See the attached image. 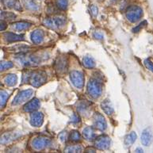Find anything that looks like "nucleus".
I'll return each instance as SVG.
<instances>
[{
	"instance_id": "obj_1",
	"label": "nucleus",
	"mask_w": 153,
	"mask_h": 153,
	"mask_svg": "<svg viewBox=\"0 0 153 153\" xmlns=\"http://www.w3.org/2000/svg\"><path fill=\"white\" fill-rule=\"evenodd\" d=\"M47 81V75L43 71H28L23 74L22 82H29L33 87H39L45 84Z\"/></svg>"
},
{
	"instance_id": "obj_2",
	"label": "nucleus",
	"mask_w": 153,
	"mask_h": 153,
	"mask_svg": "<svg viewBox=\"0 0 153 153\" xmlns=\"http://www.w3.org/2000/svg\"><path fill=\"white\" fill-rule=\"evenodd\" d=\"M42 56L36 54H19L15 56V59L24 67L37 66L41 64Z\"/></svg>"
},
{
	"instance_id": "obj_3",
	"label": "nucleus",
	"mask_w": 153,
	"mask_h": 153,
	"mask_svg": "<svg viewBox=\"0 0 153 153\" xmlns=\"http://www.w3.org/2000/svg\"><path fill=\"white\" fill-rule=\"evenodd\" d=\"M87 93L91 98H99L102 92V83L98 79H91L87 83Z\"/></svg>"
},
{
	"instance_id": "obj_4",
	"label": "nucleus",
	"mask_w": 153,
	"mask_h": 153,
	"mask_svg": "<svg viewBox=\"0 0 153 153\" xmlns=\"http://www.w3.org/2000/svg\"><path fill=\"white\" fill-rule=\"evenodd\" d=\"M143 16V10L137 6H132L126 11V18L131 22L135 23L139 21Z\"/></svg>"
},
{
	"instance_id": "obj_5",
	"label": "nucleus",
	"mask_w": 153,
	"mask_h": 153,
	"mask_svg": "<svg viewBox=\"0 0 153 153\" xmlns=\"http://www.w3.org/2000/svg\"><path fill=\"white\" fill-rule=\"evenodd\" d=\"M66 22V19L64 17H56L51 19H45L43 21V24L49 29H58L64 26Z\"/></svg>"
},
{
	"instance_id": "obj_6",
	"label": "nucleus",
	"mask_w": 153,
	"mask_h": 153,
	"mask_svg": "<svg viewBox=\"0 0 153 153\" xmlns=\"http://www.w3.org/2000/svg\"><path fill=\"white\" fill-rule=\"evenodd\" d=\"M70 79L77 89H82L84 86V76L79 71H72L70 73Z\"/></svg>"
},
{
	"instance_id": "obj_7",
	"label": "nucleus",
	"mask_w": 153,
	"mask_h": 153,
	"mask_svg": "<svg viewBox=\"0 0 153 153\" xmlns=\"http://www.w3.org/2000/svg\"><path fill=\"white\" fill-rule=\"evenodd\" d=\"M33 94V91L31 89L25 90V91H20L14 98V100L12 102V105H20L22 103L25 102L32 97Z\"/></svg>"
},
{
	"instance_id": "obj_8",
	"label": "nucleus",
	"mask_w": 153,
	"mask_h": 153,
	"mask_svg": "<svg viewBox=\"0 0 153 153\" xmlns=\"http://www.w3.org/2000/svg\"><path fill=\"white\" fill-rule=\"evenodd\" d=\"M68 59L64 56L57 57L55 61V70L58 75H64L68 71Z\"/></svg>"
},
{
	"instance_id": "obj_9",
	"label": "nucleus",
	"mask_w": 153,
	"mask_h": 153,
	"mask_svg": "<svg viewBox=\"0 0 153 153\" xmlns=\"http://www.w3.org/2000/svg\"><path fill=\"white\" fill-rule=\"evenodd\" d=\"M50 140L45 137H39L35 138L32 142L33 148L37 151H41L50 144Z\"/></svg>"
},
{
	"instance_id": "obj_10",
	"label": "nucleus",
	"mask_w": 153,
	"mask_h": 153,
	"mask_svg": "<svg viewBox=\"0 0 153 153\" xmlns=\"http://www.w3.org/2000/svg\"><path fill=\"white\" fill-rule=\"evenodd\" d=\"M94 145L98 149L100 150H106L110 148V137L105 136V135H102L99 136L95 139L94 141Z\"/></svg>"
},
{
	"instance_id": "obj_11",
	"label": "nucleus",
	"mask_w": 153,
	"mask_h": 153,
	"mask_svg": "<svg viewBox=\"0 0 153 153\" xmlns=\"http://www.w3.org/2000/svg\"><path fill=\"white\" fill-rule=\"evenodd\" d=\"M93 120H94V126L95 128L101 131H104L107 128V123L105 121V117L102 115L100 113H95L93 117Z\"/></svg>"
},
{
	"instance_id": "obj_12",
	"label": "nucleus",
	"mask_w": 153,
	"mask_h": 153,
	"mask_svg": "<svg viewBox=\"0 0 153 153\" xmlns=\"http://www.w3.org/2000/svg\"><path fill=\"white\" fill-rule=\"evenodd\" d=\"M44 122V115L41 112H32L30 114V124L33 127H41Z\"/></svg>"
},
{
	"instance_id": "obj_13",
	"label": "nucleus",
	"mask_w": 153,
	"mask_h": 153,
	"mask_svg": "<svg viewBox=\"0 0 153 153\" xmlns=\"http://www.w3.org/2000/svg\"><path fill=\"white\" fill-rule=\"evenodd\" d=\"M152 140L153 137L152 131L149 128L144 129L141 134V137H140V141H141L142 144L144 146H149L152 142Z\"/></svg>"
},
{
	"instance_id": "obj_14",
	"label": "nucleus",
	"mask_w": 153,
	"mask_h": 153,
	"mask_svg": "<svg viewBox=\"0 0 153 153\" xmlns=\"http://www.w3.org/2000/svg\"><path fill=\"white\" fill-rule=\"evenodd\" d=\"M40 107V101L37 98H33L30 102H28L24 106V110L25 112H34Z\"/></svg>"
},
{
	"instance_id": "obj_15",
	"label": "nucleus",
	"mask_w": 153,
	"mask_h": 153,
	"mask_svg": "<svg viewBox=\"0 0 153 153\" xmlns=\"http://www.w3.org/2000/svg\"><path fill=\"white\" fill-rule=\"evenodd\" d=\"M44 37H45V33L41 30H36L31 33V41L33 43L36 45L41 44L43 41Z\"/></svg>"
},
{
	"instance_id": "obj_16",
	"label": "nucleus",
	"mask_w": 153,
	"mask_h": 153,
	"mask_svg": "<svg viewBox=\"0 0 153 153\" xmlns=\"http://www.w3.org/2000/svg\"><path fill=\"white\" fill-rule=\"evenodd\" d=\"M5 41L9 43L12 42H16V41H24V36L20 34H16V33H5L3 34Z\"/></svg>"
},
{
	"instance_id": "obj_17",
	"label": "nucleus",
	"mask_w": 153,
	"mask_h": 153,
	"mask_svg": "<svg viewBox=\"0 0 153 153\" xmlns=\"http://www.w3.org/2000/svg\"><path fill=\"white\" fill-rule=\"evenodd\" d=\"M21 136L20 133H4L1 137V144H6L7 143L11 142L14 140H16Z\"/></svg>"
},
{
	"instance_id": "obj_18",
	"label": "nucleus",
	"mask_w": 153,
	"mask_h": 153,
	"mask_svg": "<svg viewBox=\"0 0 153 153\" xmlns=\"http://www.w3.org/2000/svg\"><path fill=\"white\" fill-rule=\"evenodd\" d=\"M77 110L80 114L83 115V116H87L89 114L90 110H91V105L87 102L82 101L78 104Z\"/></svg>"
},
{
	"instance_id": "obj_19",
	"label": "nucleus",
	"mask_w": 153,
	"mask_h": 153,
	"mask_svg": "<svg viewBox=\"0 0 153 153\" xmlns=\"http://www.w3.org/2000/svg\"><path fill=\"white\" fill-rule=\"evenodd\" d=\"M101 107H102L103 111L105 112V114H106L107 115H111L114 112V107H113L112 104L109 99H105L101 103Z\"/></svg>"
},
{
	"instance_id": "obj_20",
	"label": "nucleus",
	"mask_w": 153,
	"mask_h": 153,
	"mask_svg": "<svg viewBox=\"0 0 153 153\" xmlns=\"http://www.w3.org/2000/svg\"><path fill=\"white\" fill-rule=\"evenodd\" d=\"M4 83L8 87H14L18 82V76L15 74H9L4 78Z\"/></svg>"
},
{
	"instance_id": "obj_21",
	"label": "nucleus",
	"mask_w": 153,
	"mask_h": 153,
	"mask_svg": "<svg viewBox=\"0 0 153 153\" xmlns=\"http://www.w3.org/2000/svg\"><path fill=\"white\" fill-rule=\"evenodd\" d=\"M82 135L86 140H93L95 137V133H94V128L91 126H87L82 131Z\"/></svg>"
},
{
	"instance_id": "obj_22",
	"label": "nucleus",
	"mask_w": 153,
	"mask_h": 153,
	"mask_svg": "<svg viewBox=\"0 0 153 153\" xmlns=\"http://www.w3.org/2000/svg\"><path fill=\"white\" fill-rule=\"evenodd\" d=\"M31 25H32L31 23L26 22H18L12 25V28L17 31H22V30L29 29Z\"/></svg>"
},
{
	"instance_id": "obj_23",
	"label": "nucleus",
	"mask_w": 153,
	"mask_h": 153,
	"mask_svg": "<svg viewBox=\"0 0 153 153\" xmlns=\"http://www.w3.org/2000/svg\"><path fill=\"white\" fill-rule=\"evenodd\" d=\"M3 2L7 7L16 10H22V7L19 0H3Z\"/></svg>"
},
{
	"instance_id": "obj_24",
	"label": "nucleus",
	"mask_w": 153,
	"mask_h": 153,
	"mask_svg": "<svg viewBox=\"0 0 153 153\" xmlns=\"http://www.w3.org/2000/svg\"><path fill=\"white\" fill-rule=\"evenodd\" d=\"M22 2L26 9L33 10V11H36V10H39V6L33 0H23Z\"/></svg>"
},
{
	"instance_id": "obj_25",
	"label": "nucleus",
	"mask_w": 153,
	"mask_h": 153,
	"mask_svg": "<svg viewBox=\"0 0 153 153\" xmlns=\"http://www.w3.org/2000/svg\"><path fill=\"white\" fill-rule=\"evenodd\" d=\"M137 133L135 132H131L128 135H127L125 139V145L126 147H130L131 145H133V143L136 141L137 140Z\"/></svg>"
},
{
	"instance_id": "obj_26",
	"label": "nucleus",
	"mask_w": 153,
	"mask_h": 153,
	"mask_svg": "<svg viewBox=\"0 0 153 153\" xmlns=\"http://www.w3.org/2000/svg\"><path fill=\"white\" fill-rule=\"evenodd\" d=\"M82 64H83L85 68L90 69L94 68L96 64L94 59L91 56H85L83 58V59H82Z\"/></svg>"
},
{
	"instance_id": "obj_27",
	"label": "nucleus",
	"mask_w": 153,
	"mask_h": 153,
	"mask_svg": "<svg viewBox=\"0 0 153 153\" xmlns=\"http://www.w3.org/2000/svg\"><path fill=\"white\" fill-rule=\"evenodd\" d=\"M82 147L81 145H71L67 147L65 149V152H82Z\"/></svg>"
},
{
	"instance_id": "obj_28",
	"label": "nucleus",
	"mask_w": 153,
	"mask_h": 153,
	"mask_svg": "<svg viewBox=\"0 0 153 153\" xmlns=\"http://www.w3.org/2000/svg\"><path fill=\"white\" fill-rule=\"evenodd\" d=\"M70 140H71V141L74 142H78L80 140H81V135L80 133L76 130H73L71 131V133H70V137H69Z\"/></svg>"
},
{
	"instance_id": "obj_29",
	"label": "nucleus",
	"mask_w": 153,
	"mask_h": 153,
	"mask_svg": "<svg viewBox=\"0 0 153 153\" xmlns=\"http://www.w3.org/2000/svg\"><path fill=\"white\" fill-rule=\"evenodd\" d=\"M15 18V14L8 12H2L1 13V20H13Z\"/></svg>"
},
{
	"instance_id": "obj_30",
	"label": "nucleus",
	"mask_w": 153,
	"mask_h": 153,
	"mask_svg": "<svg viewBox=\"0 0 153 153\" xmlns=\"http://www.w3.org/2000/svg\"><path fill=\"white\" fill-rule=\"evenodd\" d=\"M14 66L13 63L10 61H2L1 62V64H0V69H1V71H5L7 69H9L10 68Z\"/></svg>"
},
{
	"instance_id": "obj_31",
	"label": "nucleus",
	"mask_w": 153,
	"mask_h": 153,
	"mask_svg": "<svg viewBox=\"0 0 153 153\" xmlns=\"http://www.w3.org/2000/svg\"><path fill=\"white\" fill-rule=\"evenodd\" d=\"M8 94L5 91H1V107L3 108L7 103V101L8 99Z\"/></svg>"
},
{
	"instance_id": "obj_32",
	"label": "nucleus",
	"mask_w": 153,
	"mask_h": 153,
	"mask_svg": "<svg viewBox=\"0 0 153 153\" xmlns=\"http://www.w3.org/2000/svg\"><path fill=\"white\" fill-rule=\"evenodd\" d=\"M56 4H57V7H59V9L64 10H66L67 7H68V0H57Z\"/></svg>"
},
{
	"instance_id": "obj_33",
	"label": "nucleus",
	"mask_w": 153,
	"mask_h": 153,
	"mask_svg": "<svg viewBox=\"0 0 153 153\" xmlns=\"http://www.w3.org/2000/svg\"><path fill=\"white\" fill-rule=\"evenodd\" d=\"M144 65L147 68L153 72V63L151 61L150 59H146L144 60Z\"/></svg>"
},
{
	"instance_id": "obj_34",
	"label": "nucleus",
	"mask_w": 153,
	"mask_h": 153,
	"mask_svg": "<svg viewBox=\"0 0 153 153\" xmlns=\"http://www.w3.org/2000/svg\"><path fill=\"white\" fill-rule=\"evenodd\" d=\"M71 121L73 124H78L79 122H80V118L79 115L76 114H73V115L71 117Z\"/></svg>"
},
{
	"instance_id": "obj_35",
	"label": "nucleus",
	"mask_w": 153,
	"mask_h": 153,
	"mask_svg": "<svg viewBox=\"0 0 153 153\" xmlns=\"http://www.w3.org/2000/svg\"><path fill=\"white\" fill-rule=\"evenodd\" d=\"M68 137V133H67V132H62V133L59 135V140H60L62 142L67 141Z\"/></svg>"
},
{
	"instance_id": "obj_36",
	"label": "nucleus",
	"mask_w": 153,
	"mask_h": 153,
	"mask_svg": "<svg viewBox=\"0 0 153 153\" xmlns=\"http://www.w3.org/2000/svg\"><path fill=\"white\" fill-rule=\"evenodd\" d=\"M146 24H147V22H145V21H144V22H143L140 23V25H138V26H137V27H136V28H134V29H133V31L134 33L139 32L140 30V29H142V28L144 27V25H146Z\"/></svg>"
},
{
	"instance_id": "obj_37",
	"label": "nucleus",
	"mask_w": 153,
	"mask_h": 153,
	"mask_svg": "<svg viewBox=\"0 0 153 153\" xmlns=\"http://www.w3.org/2000/svg\"><path fill=\"white\" fill-rule=\"evenodd\" d=\"M94 37L96 39H98V40H102L103 39V35L99 32H95L94 33Z\"/></svg>"
},
{
	"instance_id": "obj_38",
	"label": "nucleus",
	"mask_w": 153,
	"mask_h": 153,
	"mask_svg": "<svg viewBox=\"0 0 153 153\" xmlns=\"http://www.w3.org/2000/svg\"><path fill=\"white\" fill-rule=\"evenodd\" d=\"M91 10L92 14L94 16H97V14H98V8L95 6H92L91 8Z\"/></svg>"
},
{
	"instance_id": "obj_39",
	"label": "nucleus",
	"mask_w": 153,
	"mask_h": 153,
	"mask_svg": "<svg viewBox=\"0 0 153 153\" xmlns=\"http://www.w3.org/2000/svg\"><path fill=\"white\" fill-rule=\"evenodd\" d=\"M6 28H7V25L4 22H1V28H0L1 31H3Z\"/></svg>"
},
{
	"instance_id": "obj_40",
	"label": "nucleus",
	"mask_w": 153,
	"mask_h": 153,
	"mask_svg": "<svg viewBox=\"0 0 153 153\" xmlns=\"http://www.w3.org/2000/svg\"><path fill=\"white\" fill-rule=\"evenodd\" d=\"M86 152H94L95 150H94V149H87Z\"/></svg>"
},
{
	"instance_id": "obj_41",
	"label": "nucleus",
	"mask_w": 153,
	"mask_h": 153,
	"mask_svg": "<svg viewBox=\"0 0 153 153\" xmlns=\"http://www.w3.org/2000/svg\"><path fill=\"white\" fill-rule=\"evenodd\" d=\"M136 152H143V150L141 149H137L136 150Z\"/></svg>"
}]
</instances>
